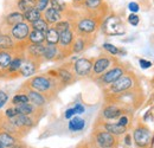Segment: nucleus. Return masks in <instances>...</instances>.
I'll return each instance as SVG.
<instances>
[{
	"label": "nucleus",
	"mask_w": 154,
	"mask_h": 148,
	"mask_svg": "<svg viewBox=\"0 0 154 148\" xmlns=\"http://www.w3.org/2000/svg\"><path fill=\"white\" fill-rule=\"evenodd\" d=\"M55 74H46V75H35L32 76L25 84L38 91V93L43 94L46 98H49V96L52 94V91L55 90V88L57 89V85L60 84V82L58 81L56 71H54Z\"/></svg>",
	"instance_id": "nucleus-1"
},
{
	"label": "nucleus",
	"mask_w": 154,
	"mask_h": 148,
	"mask_svg": "<svg viewBox=\"0 0 154 148\" xmlns=\"http://www.w3.org/2000/svg\"><path fill=\"white\" fill-rule=\"evenodd\" d=\"M135 79L132 75H122L119 79H116L114 83H112L107 91L109 93L110 96H119V95H122L126 91H128L129 89H132L134 87Z\"/></svg>",
	"instance_id": "nucleus-2"
},
{
	"label": "nucleus",
	"mask_w": 154,
	"mask_h": 148,
	"mask_svg": "<svg viewBox=\"0 0 154 148\" xmlns=\"http://www.w3.org/2000/svg\"><path fill=\"white\" fill-rule=\"evenodd\" d=\"M93 142L96 148H116L119 145V140L116 139V136L103 130L102 128L94 131Z\"/></svg>",
	"instance_id": "nucleus-3"
},
{
	"label": "nucleus",
	"mask_w": 154,
	"mask_h": 148,
	"mask_svg": "<svg viewBox=\"0 0 154 148\" xmlns=\"http://www.w3.org/2000/svg\"><path fill=\"white\" fill-rule=\"evenodd\" d=\"M102 30L107 36H121L126 32L122 19L117 16H110L102 24Z\"/></svg>",
	"instance_id": "nucleus-4"
},
{
	"label": "nucleus",
	"mask_w": 154,
	"mask_h": 148,
	"mask_svg": "<svg viewBox=\"0 0 154 148\" xmlns=\"http://www.w3.org/2000/svg\"><path fill=\"white\" fill-rule=\"evenodd\" d=\"M30 31H31L30 24H27L26 21H21L19 24L10 27L6 33L10 35V37L16 42V44H21V43L27 42V37L30 35Z\"/></svg>",
	"instance_id": "nucleus-5"
},
{
	"label": "nucleus",
	"mask_w": 154,
	"mask_h": 148,
	"mask_svg": "<svg viewBox=\"0 0 154 148\" xmlns=\"http://www.w3.org/2000/svg\"><path fill=\"white\" fill-rule=\"evenodd\" d=\"M100 26V21L97 18H82L78 20L76 24V31L78 36L82 37H89L90 35L95 33Z\"/></svg>",
	"instance_id": "nucleus-6"
},
{
	"label": "nucleus",
	"mask_w": 154,
	"mask_h": 148,
	"mask_svg": "<svg viewBox=\"0 0 154 148\" xmlns=\"http://www.w3.org/2000/svg\"><path fill=\"white\" fill-rule=\"evenodd\" d=\"M125 68L122 65H114L109 70H107L104 74L97 77V81L103 87H109L112 83H114L116 79H119L122 75H125Z\"/></svg>",
	"instance_id": "nucleus-7"
},
{
	"label": "nucleus",
	"mask_w": 154,
	"mask_h": 148,
	"mask_svg": "<svg viewBox=\"0 0 154 148\" xmlns=\"http://www.w3.org/2000/svg\"><path fill=\"white\" fill-rule=\"evenodd\" d=\"M152 134L145 126H137L133 131V141L137 148H147L151 143Z\"/></svg>",
	"instance_id": "nucleus-8"
},
{
	"label": "nucleus",
	"mask_w": 154,
	"mask_h": 148,
	"mask_svg": "<svg viewBox=\"0 0 154 148\" xmlns=\"http://www.w3.org/2000/svg\"><path fill=\"white\" fill-rule=\"evenodd\" d=\"M93 63L94 59L91 58H78L75 60V63L72 64V71L75 76L77 77H87L89 75H91V70H93Z\"/></svg>",
	"instance_id": "nucleus-9"
},
{
	"label": "nucleus",
	"mask_w": 154,
	"mask_h": 148,
	"mask_svg": "<svg viewBox=\"0 0 154 148\" xmlns=\"http://www.w3.org/2000/svg\"><path fill=\"white\" fill-rule=\"evenodd\" d=\"M114 59L110 56H100L96 59H94L93 63V70H91V75L93 76H101L102 74H104L107 70H109L112 68V65L114 64Z\"/></svg>",
	"instance_id": "nucleus-10"
},
{
	"label": "nucleus",
	"mask_w": 154,
	"mask_h": 148,
	"mask_svg": "<svg viewBox=\"0 0 154 148\" xmlns=\"http://www.w3.org/2000/svg\"><path fill=\"white\" fill-rule=\"evenodd\" d=\"M39 66H40V62L39 60L25 57V59H24V62H23V64H21V66L19 69L18 76L19 77H25V78L32 77L39 70Z\"/></svg>",
	"instance_id": "nucleus-11"
},
{
	"label": "nucleus",
	"mask_w": 154,
	"mask_h": 148,
	"mask_svg": "<svg viewBox=\"0 0 154 148\" xmlns=\"http://www.w3.org/2000/svg\"><path fill=\"white\" fill-rule=\"evenodd\" d=\"M23 88H24V93L26 94L27 97H29L30 103H32L37 108H43L48 103V98L43 94H40L38 91H36V90H33V89H31V88H29L26 84H24Z\"/></svg>",
	"instance_id": "nucleus-12"
},
{
	"label": "nucleus",
	"mask_w": 154,
	"mask_h": 148,
	"mask_svg": "<svg viewBox=\"0 0 154 148\" xmlns=\"http://www.w3.org/2000/svg\"><path fill=\"white\" fill-rule=\"evenodd\" d=\"M74 40H75V35H74L72 30H68V31L60 33L59 35V43H58L59 52L60 54L64 51L71 52V46H72Z\"/></svg>",
	"instance_id": "nucleus-13"
},
{
	"label": "nucleus",
	"mask_w": 154,
	"mask_h": 148,
	"mask_svg": "<svg viewBox=\"0 0 154 148\" xmlns=\"http://www.w3.org/2000/svg\"><path fill=\"white\" fill-rule=\"evenodd\" d=\"M44 49H45V44H40V45H35V44H27L24 52H25V57L32 58L42 62L43 59V55H44Z\"/></svg>",
	"instance_id": "nucleus-14"
},
{
	"label": "nucleus",
	"mask_w": 154,
	"mask_h": 148,
	"mask_svg": "<svg viewBox=\"0 0 154 148\" xmlns=\"http://www.w3.org/2000/svg\"><path fill=\"white\" fill-rule=\"evenodd\" d=\"M123 109L116 104H108L103 108L102 110V119L104 120H115V119H119L121 115H123Z\"/></svg>",
	"instance_id": "nucleus-15"
},
{
	"label": "nucleus",
	"mask_w": 154,
	"mask_h": 148,
	"mask_svg": "<svg viewBox=\"0 0 154 148\" xmlns=\"http://www.w3.org/2000/svg\"><path fill=\"white\" fill-rule=\"evenodd\" d=\"M17 110H18V114H21V115H27V116H32L35 119H38V116L40 115V110L42 108H37L36 106H33L32 103H24V104H20V106H17L16 107Z\"/></svg>",
	"instance_id": "nucleus-16"
},
{
	"label": "nucleus",
	"mask_w": 154,
	"mask_h": 148,
	"mask_svg": "<svg viewBox=\"0 0 154 148\" xmlns=\"http://www.w3.org/2000/svg\"><path fill=\"white\" fill-rule=\"evenodd\" d=\"M56 75H57V78L58 81L60 82V84L63 85H68L70 83L74 82L75 79V74L74 71H70L68 68L63 66V68H59L56 70Z\"/></svg>",
	"instance_id": "nucleus-17"
},
{
	"label": "nucleus",
	"mask_w": 154,
	"mask_h": 148,
	"mask_svg": "<svg viewBox=\"0 0 154 148\" xmlns=\"http://www.w3.org/2000/svg\"><path fill=\"white\" fill-rule=\"evenodd\" d=\"M21 21H25V20H24V14L19 11H12L8 14H6V17L4 18V24L7 27V30Z\"/></svg>",
	"instance_id": "nucleus-18"
},
{
	"label": "nucleus",
	"mask_w": 154,
	"mask_h": 148,
	"mask_svg": "<svg viewBox=\"0 0 154 148\" xmlns=\"http://www.w3.org/2000/svg\"><path fill=\"white\" fill-rule=\"evenodd\" d=\"M102 129L113 134L114 136H121L123 134L127 133V127L120 126L117 122L116 123H112V122H103L102 123Z\"/></svg>",
	"instance_id": "nucleus-19"
},
{
	"label": "nucleus",
	"mask_w": 154,
	"mask_h": 148,
	"mask_svg": "<svg viewBox=\"0 0 154 148\" xmlns=\"http://www.w3.org/2000/svg\"><path fill=\"white\" fill-rule=\"evenodd\" d=\"M62 13H59L58 11L54 10L52 7H48L44 12H43V19L49 24V25H55L59 20H62Z\"/></svg>",
	"instance_id": "nucleus-20"
},
{
	"label": "nucleus",
	"mask_w": 154,
	"mask_h": 148,
	"mask_svg": "<svg viewBox=\"0 0 154 148\" xmlns=\"http://www.w3.org/2000/svg\"><path fill=\"white\" fill-rule=\"evenodd\" d=\"M16 42L10 37L8 33L0 31V50H8V51H14L16 50Z\"/></svg>",
	"instance_id": "nucleus-21"
},
{
	"label": "nucleus",
	"mask_w": 154,
	"mask_h": 148,
	"mask_svg": "<svg viewBox=\"0 0 154 148\" xmlns=\"http://www.w3.org/2000/svg\"><path fill=\"white\" fill-rule=\"evenodd\" d=\"M14 55H16V50L14 51L0 50V71H4L7 69V66L12 62Z\"/></svg>",
	"instance_id": "nucleus-22"
},
{
	"label": "nucleus",
	"mask_w": 154,
	"mask_h": 148,
	"mask_svg": "<svg viewBox=\"0 0 154 148\" xmlns=\"http://www.w3.org/2000/svg\"><path fill=\"white\" fill-rule=\"evenodd\" d=\"M18 142H19V139L17 136L0 129V143H2L5 148H11Z\"/></svg>",
	"instance_id": "nucleus-23"
},
{
	"label": "nucleus",
	"mask_w": 154,
	"mask_h": 148,
	"mask_svg": "<svg viewBox=\"0 0 154 148\" xmlns=\"http://www.w3.org/2000/svg\"><path fill=\"white\" fill-rule=\"evenodd\" d=\"M88 43H89L88 37L78 36L77 38H75V40H74V43H72L71 52H74V54H81V52H83V51L87 49V46L89 45Z\"/></svg>",
	"instance_id": "nucleus-24"
},
{
	"label": "nucleus",
	"mask_w": 154,
	"mask_h": 148,
	"mask_svg": "<svg viewBox=\"0 0 154 148\" xmlns=\"http://www.w3.org/2000/svg\"><path fill=\"white\" fill-rule=\"evenodd\" d=\"M59 48L58 45H45L44 49V55H43V59L45 60H54L59 58Z\"/></svg>",
	"instance_id": "nucleus-25"
},
{
	"label": "nucleus",
	"mask_w": 154,
	"mask_h": 148,
	"mask_svg": "<svg viewBox=\"0 0 154 148\" xmlns=\"http://www.w3.org/2000/svg\"><path fill=\"white\" fill-rule=\"evenodd\" d=\"M27 43H29V44H35V45L44 44V43H45V33L31 29L30 35H29V37H27Z\"/></svg>",
	"instance_id": "nucleus-26"
},
{
	"label": "nucleus",
	"mask_w": 154,
	"mask_h": 148,
	"mask_svg": "<svg viewBox=\"0 0 154 148\" xmlns=\"http://www.w3.org/2000/svg\"><path fill=\"white\" fill-rule=\"evenodd\" d=\"M68 127H69L70 131H81L85 127V121L79 116H74L69 120Z\"/></svg>",
	"instance_id": "nucleus-27"
},
{
	"label": "nucleus",
	"mask_w": 154,
	"mask_h": 148,
	"mask_svg": "<svg viewBox=\"0 0 154 148\" xmlns=\"http://www.w3.org/2000/svg\"><path fill=\"white\" fill-rule=\"evenodd\" d=\"M45 43H46V45H58L59 33L55 30L54 26H50V29L45 33Z\"/></svg>",
	"instance_id": "nucleus-28"
},
{
	"label": "nucleus",
	"mask_w": 154,
	"mask_h": 148,
	"mask_svg": "<svg viewBox=\"0 0 154 148\" xmlns=\"http://www.w3.org/2000/svg\"><path fill=\"white\" fill-rule=\"evenodd\" d=\"M23 14H24V20H25L27 24H32V23L37 21V20H39V19L43 17V13L39 12L36 7L32 8V10H29L27 12H25V13H23Z\"/></svg>",
	"instance_id": "nucleus-29"
},
{
	"label": "nucleus",
	"mask_w": 154,
	"mask_h": 148,
	"mask_svg": "<svg viewBox=\"0 0 154 148\" xmlns=\"http://www.w3.org/2000/svg\"><path fill=\"white\" fill-rule=\"evenodd\" d=\"M36 1L37 0H18L17 1V11H19L21 13H25L29 10L35 8Z\"/></svg>",
	"instance_id": "nucleus-30"
},
{
	"label": "nucleus",
	"mask_w": 154,
	"mask_h": 148,
	"mask_svg": "<svg viewBox=\"0 0 154 148\" xmlns=\"http://www.w3.org/2000/svg\"><path fill=\"white\" fill-rule=\"evenodd\" d=\"M30 26H31V29L32 30H36V31H39V32H43V33H46L48 32V30L50 29V25L43 19V17L37 20V21H35V23H32V24H30Z\"/></svg>",
	"instance_id": "nucleus-31"
},
{
	"label": "nucleus",
	"mask_w": 154,
	"mask_h": 148,
	"mask_svg": "<svg viewBox=\"0 0 154 148\" xmlns=\"http://www.w3.org/2000/svg\"><path fill=\"white\" fill-rule=\"evenodd\" d=\"M103 6V0H84V7L90 12H97Z\"/></svg>",
	"instance_id": "nucleus-32"
},
{
	"label": "nucleus",
	"mask_w": 154,
	"mask_h": 148,
	"mask_svg": "<svg viewBox=\"0 0 154 148\" xmlns=\"http://www.w3.org/2000/svg\"><path fill=\"white\" fill-rule=\"evenodd\" d=\"M30 101H29V97H27V95L24 93H17L13 97H12V100H11V106H14V107H17V106H20V104H24V103H29Z\"/></svg>",
	"instance_id": "nucleus-33"
},
{
	"label": "nucleus",
	"mask_w": 154,
	"mask_h": 148,
	"mask_svg": "<svg viewBox=\"0 0 154 148\" xmlns=\"http://www.w3.org/2000/svg\"><path fill=\"white\" fill-rule=\"evenodd\" d=\"M50 5H51V7H52L54 10L58 11V12L62 13V14H63V12H65L66 8H68V6H66V4H65L64 0H50Z\"/></svg>",
	"instance_id": "nucleus-34"
},
{
	"label": "nucleus",
	"mask_w": 154,
	"mask_h": 148,
	"mask_svg": "<svg viewBox=\"0 0 154 148\" xmlns=\"http://www.w3.org/2000/svg\"><path fill=\"white\" fill-rule=\"evenodd\" d=\"M54 27H55V30L59 35L65 32V31H68V30H71V25H70V23L68 20H59L58 23H56L54 25Z\"/></svg>",
	"instance_id": "nucleus-35"
},
{
	"label": "nucleus",
	"mask_w": 154,
	"mask_h": 148,
	"mask_svg": "<svg viewBox=\"0 0 154 148\" xmlns=\"http://www.w3.org/2000/svg\"><path fill=\"white\" fill-rule=\"evenodd\" d=\"M103 49H104L109 55H112V56H116L120 54V49L116 48L115 45L110 44V43H104V44H103Z\"/></svg>",
	"instance_id": "nucleus-36"
},
{
	"label": "nucleus",
	"mask_w": 154,
	"mask_h": 148,
	"mask_svg": "<svg viewBox=\"0 0 154 148\" xmlns=\"http://www.w3.org/2000/svg\"><path fill=\"white\" fill-rule=\"evenodd\" d=\"M2 114H4V116L6 119H13V117H16L18 115V110H17V108L14 106H10L8 108L5 109V111Z\"/></svg>",
	"instance_id": "nucleus-37"
},
{
	"label": "nucleus",
	"mask_w": 154,
	"mask_h": 148,
	"mask_svg": "<svg viewBox=\"0 0 154 148\" xmlns=\"http://www.w3.org/2000/svg\"><path fill=\"white\" fill-rule=\"evenodd\" d=\"M49 4H50V0H37L36 1V8L38 10L39 12L43 13L48 8Z\"/></svg>",
	"instance_id": "nucleus-38"
},
{
	"label": "nucleus",
	"mask_w": 154,
	"mask_h": 148,
	"mask_svg": "<svg viewBox=\"0 0 154 148\" xmlns=\"http://www.w3.org/2000/svg\"><path fill=\"white\" fill-rule=\"evenodd\" d=\"M139 21H140V18L139 16H136L135 13H131L128 16V23L132 25V26H137L139 25Z\"/></svg>",
	"instance_id": "nucleus-39"
},
{
	"label": "nucleus",
	"mask_w": 154,
	"mask_h": 148,
	"mask_svg": "<svg viewBox=\"0 0 154 148\" xmlns=\"http://www.w3.org/2000/svg\"><path fill=\"white\" fill-rule=\"evenodd\" d=\"M7 102H8V95L5 93V91L0 90V109H1Z\"/></svg>",
	"instance_id": "nucleus-40"
},
{
	"label": "nucleus",
	"mask_w": 154,
	"mask_h": 148,
	"mask_svg": "<svg viewBox=\"0 0 154 148\" xmlns=\"http://www.w3.org/2000/svg\"><path fill=\"white\" fill-rule=\"evenodd\" d=\"M117 123H119L120 126L127 127V126H128V123H129V117H128L127 115H121V116L119 117V121H117Z\"/></svg>",
	"instance_id": "nucleus-41"
},
{
	"label": "nucleus",
	"mask_w": 154,
	"mask_h": 148,
	"mask_svg": "<svg viewBox=\"0 0 154 148\" xmlns=\"http://www.w3.org/2000/svg\"><path fill=\"white\" fill-rule=\"evenodd\" d=\"M139 64H140V66L142 69H148V68L152 66V62L151 60H147V59H143V58L139 59Z\"/></svg>",
	"instance_id": "nucleus-42"
},
{
	"label": "nucleus",
	"mask_w": 154,
	"mask_h": 148,
	"mask_svg": "<svg viewBox=\"0 0 154 148\" xmlns=\"http://www.w3.org/2000/svg\"><path fill=\"white\" fill-rule=\"evenodd\" d=\"M76 115V110H75V108L72 107V108H69L68 110H65V114H64V116H65V119H68V120H70L71 117H74Z\"/></svg>",
	"instance_id": "nucleus-43"
},
{
	"label": "nucleus",
	"mask_w": 154,
	"mask_h": 148,
	"mask_svg": "<svg viewBox=\"0 0 154 148\" xmlns=\"http://www.w3.org/2000/svg\"><path fill=\"white\" fill-rule=\"evenodd\" d=\"M128 8H129V11H131L132 13H136V12L140 10V7H139V5H137L136 2H129Z\"/></svg>",
	"instance_id": "nucleus-44"
},
{
	"label": "nucleus",
	"mask_w": 154,
	"mask_h": 148,
	"mask_svg": "<svg viewBox=\"0 0 154 148\" xmlns=\"http://www.w3.org/2000/svg\"><path fill=\"white\" fill-rule=\"evenodd\" d=\"M75 110H76V114H83L84 111H85V108L82 106V104H79V103H77V104H75Z\"/></svg>",
	"instance_id": "nucleus-45"
},
{
	"label": "nucleus",
	"mask_w": 154,
	"mask_h": 148,
	"mask_svg": "<svg viewBox=\"0 0 154 148\" xmlns=\"http://www.w3.org/2000/svg\"><path fill=\"white\" fill-rule=\"evenodd\" d=\"M125 143H126V146H131L132 145V136L129 135V134H127L126 136H125Z\"/></svg>",
	"instance_id": "nucleus-46"
},
{
	"label": "nucleus",
	"mask_w": 154,
	"mask_h": 148,
	"mask_svg": "<svg viewBox=\"0 0 154 148\" xmlns=\"http://www.w3.org/2000/svg\"><path fill=\"white\" fill-rule=\"evenodd\" d=\"M11 148H25V146H23V145L20 143V141H19L18 143H16L14 146H12V147H11Z\"/></svg>",
	"instance_id": "nucleus-47"
},
{
	"label": "nucleus",
	"mask_w": 154,
	"mask_h": 148,
	"mask_svg": "<svg viewBox=\"0 0 154 148\" xmlns=\"http://www.w3.org/2000/svg\"><path fill=\"white\" fill-rule=\"evenodd\" d=\"M74 1H76V2H82V1H84V0H74Z\"/></svg>",
	"instance_id": "nucleus-48"
},
{
	"label": "nucleus",
	"mask_w": 154,
	"mask_h": 148,
	"mask_svg": "<svg viewBox=\"0 0 154 148\" xmlns=\"http://www.w3.org/2000/svg\"><path fill=\"white\" fill-rule=\"evenodd\" d=\"M0 148H5V146H4L2 143H0Z\"/></svg>",
	"instance_id": "nucleus-49"
},
{
	"label": "nucleus",
	"mask_w": 154,
	"mask_h": 148,
	"mask_svg": "<svg viewBox=\"0 0 154 148\" xmlns=\"http://www.w3.org/2000/svg\"><path fill=\"white\" fill-rule=\"evenodd\" d=\"M78 148H91V147H81V146H79Z\"/></svg>",
	"instance_id": "nucleus-50"
},
{
	"label": "nucleus",
	"mask_w": 154,
	"mask_h": 148,
	"mask_svg": "<svg viewBox=\"0 0 154 148\" xmlns=\"http://www.w3.org/2000/svg\"><path fill=\"white\" fill-rule=\"evenodd\" d=\"M127 148H128V147H127Z\"/></svg>",
	"instance_id": "nucleus-51"
}]
</instances>
